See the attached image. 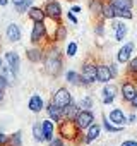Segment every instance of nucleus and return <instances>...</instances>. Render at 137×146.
I'll list each match as a JSON object with an SVG mask.
<instances>
[{"label":"nucleus","mask_w":137,"mask_h":146,"mask_svg":"<svg viewBox=\"0 0 137 146\" xmlns=\"http://www.w3.org/2000/svg\"><path fill=\"white\" fill-rule=\"evenodd\" d=\"M77 50H79V45H77L76 41H68V45L65 46V55H67L68 58H72V57L77 55Z\"/></svg>","instance_id":"7c9ffc66"},{"label":"nucleus","mask_w":137,"mask_h":146,"mask_svg":"<svg viewBox=\"0 0 137 146\" xmlns=\"http://www.w3.org/2000/svg\"><path fill=\"white\" fill-rule=\"evenodd\" d=\"M67 38V26L65 24H58V28H57V31H55V36H53V43L57 41V43H60V41H63Z\"/></svg>","instance_id":"cd10ccee"},{"label":"nucleus","mask_w":137,"mask_h":146,"mask_svg":"<svg viewBox=\"0 0 137 146\" xmlns=\"http://www.w3.org/2000/svg\"><path fill=\"white\" fill-rule=\"evenodd\" d=\"M125 76L127 79H137V57H132L127 64V69H125Z\"/></svg>","instance_id":"b1692460"},{"label":"nucleus","mask_w":137,"mask_h":146,"mask_svg":"<svg viewBox=\"0 0 137 146\" xmlns=\"http://www.w3.org/2000/svg\"><path fill=\"white\" fill-rule=\"evenodd\" d=\"M108 119H110L113 124H117V125H125V124H128V117L125 115V112H123L122 108H113V110L110 112Z\"/></svg>","instance_id":"dca6fc26"},{"label":"nucleus","mask_w":137,"mask_h":146,"mask_svg":"<svg viewBox=\"0 0 137 146\" xmlns=\"http://www.w3.org/2000/svg\"><path fill=\"white\" fill-rule=\"evenodd\" d=\"M101 17L105 21H111V19H117V9L111 2H105V7H103V12H101Z\"/></svg>","instance_id":"393cba45"},{"label":"nucleus","mask_w":137,"mask_h":146,"mask_svg":"<svg viewBox=\"0 0 137 146\" xmlns=\"http://www.w3.org/2000/svg\"><path fill=\"white\" fill-rule=\"evenodd\" d=\"M28 108H29L33 113H40L41 110H46V105H45L43 96H41V95H38V93L31 95V98L28 100Z\"/></svg>","instance_id":"ddd939ff"},{"label":"nucleus","mask_w":137,"mask_h":146,"mask_svg":"<svg viewBox=\"0 0 137 146\" xmlns=\"http://www.w3.org/2000/svg\"><path fill=\"white\" fill-rule=\"evenodd\" d=\"M70 2H77V0H70Z\"/></svg>","instance_id":"864d4df0"},{"label":"nucleus","mask_w":137,"mask_h":146,"mask_svg":"<svg viewBox=\"0 0 137 146\" xmlns=\"http://www.w3.org/2000/svg\"><path fill=\"white\" fill-rule=\"evenodd\" d=\"M135 93H137V84L134 81L127 79L120 84V98L123 100V103H130V100L135 96Z\"/></svg>","instance_id":"423d86ee"},{"label":"nucleus","mask_w":137,"mask_h":146,"mask_svg":"<svg viewBox=\"0 0 137 146\" xmlns=\"http://www.w3.org/2000/svg\"><path fill=\"white\" fill-rule=\"evenodd\" d=\"M135 120H137V115H135V113H130V115H128V124H134Z\"/></svg>","instance_id":"49530a36"},{"label":"nucleus","mask_w":137,"mask_h":146,"mask_svg":"<svg viewBox=\"0 0 137 146\" xmlns=\"http://www.w3.org/2000/svg\"><path fill=\"white\" fill-rule=\"evenodd\" d=\"M70 11H72L74 14H79V12H82V9H81L79 5H72V7H70Z\"/></svg>","instance_id":"a18cd8bd"},{"label":"nucleus","mask_w":137,"mask_h":146,"mask_svg":"<svg viewBox=\"0 0 137 146\" xmlns=\"http://www.w3.org/2000/svg\"><path fill=\"white\" fill-rule=\"evenodd\" d=\"M115 9H117V7H115ZM117 19L130 21V19H134V12H132V11H125V9H117Z\"/></svg>","instance_id":"2f4dec72"},{"label":"nucleus","mask_w":137,"mask_h":146,"mask_svg":"<svg viewBox=\"0 0 137 146\" xmlns=\"http://www.w3.org/2000/svg\"><path fill=\"white\" fill-rule=\"evenodd\" d=\"M132 53H134V43L132 41L123 43V46H120V50L117 52V62L118 64H128V60L132 58Z\"/></svg>","instance_id":"1a4fd4ad"},{"label":"nucleus","mask_w":137,"mask_h":146,"mask_svg":"<svg viewBox=\"0 0 137 146\" xmlns=\"http://www.w3.org/2000/svg\"><path fill=\"white\" fill-rule=\"evenodd\" d=\"M41 124H43V132H45V141L46 143H50L53 137H55V122L48 117V119H45V120H41Z\"/></svg>","instance_id":"aec40b11"},{"label":"nucleus","mask_w":137,"mask_h":146,"mask_svg":"<svg viewBox=\"0 0 137 146\" xmlns=\"http://www.w3.org/2000/svg\"><path fill=\"white\" fill-rule=\"evenodd\" d=\"M93 122H94V115H93L91 110H81V112L77 113V117H76V124H77V127H79L82 132H84Z\"/></svg>","instance_id":"6e6552de"},{"label":"nucleus","mask_w":137,"mask_h":146,"mask_svg":"<svg viewBox=\"0 0 137 146\" xmlns=\"http://www.w3.org/2000/svg\"><path fill=\"white\" fill-rule=\"evenodd\" d=\"M5 62L11 65V69L16 72V74H17V72H19V69H21V57L16 53V52H12V50H9V52H5Z\"/></svg>","instance_id":"a211bd4d"},{"label":"nucleus","mask_w":137,"mask_h":146,"mask_svg":"<svg viewBox=\"0 0 137 146\" xmlns=\"http://www.w3.org/2000/svg\"><path fill=\"white\" fill-rule=\"evenodd\" d=\"M5 36H7V40H9L11 43L19 41V40H21V36H22L21 28H19L16 23H11V24L7 26V29H5Z\"/></svg>","instance_id":"6ab92c4d"},{"label":"nucleus","mask_w":137,"mask_h":146,"mask_svg":"<svg viewBox=\"0 0 137 146\" xmlns=\"http://www.w3.org/2000/svg\"><path fill=\"white\" fill-rule=\"evenodd\" d=\"M101 131H103V125L98 124V122H93V124L84 131V144H89V143L96 141V139L101 136Z\"/></svg>","instance_id":"f8f14e48"},{"label":"nucleus","mask_w":137,"mask_h":146,"mask_svg":"<svg viewBox=\"0 0 137 146\" xmlns=\"http://www.w3.org/2000/svg\"><path fill=\"white\" fill-rule=\"evenodd\" d=\"M51 103H55L57 107H60V108H63V107H67L68 103H72L74 102V98H72V93L68 91L67 88H58V90H55V93L51 95V100H50Z\"/></svg>","instance_id":"20e7f679"},{"label":"nucleus","mask_w":137,"mask_h":146,"mask_svg":"<svg viewBox=\"0 0 137 146\" xmlns=\"http://www.w3.org/2000/svg\"><path fill=\"white\" fill-rule=\"evenodd\" d=\"M110 24H111V29H113V31H117L120 26H123V23H122V21H117V19H111Z\"/></svg>","instance_id":"79ce46f5"},{"label":"nucleus","mask_w":137,"mask_h":146,"mask_svg":"<svg viewBox=\"0 0 137 146\" xmlns=\"http://www.w3.org/2000/svg\"><path fill=\"white\" fill-rule=\"evenodd\" d=\"M45 53H46L45 48H41L40 45H34L33 48H28L26 50V58L31 64H40V62L45 60Z\"/></svg>","instance_id":"9d476101"},{"label":"nucleus","mask_w":137,"mask_h":146,"mask_svg":"<svg viewBox=\"0 0 137 146\" xmlns=\"http://www.w3.org/2000/svg\"><path fill=\"white\" fill-rule=\"evenodd\" d=\"M65 79H67L68 84H72V86H82V76L77 70H67L65 72Z\"/></svg>","instance_id":"5701e85b"},{"label":"nucleus","mask_w":137,"mask_h":146,"mask_svg":"<svg viewBox=\"0 0 137 146\" xmlns=\"http://www.w3.org/2000/svg\"><path fill=\"white\" fill-rule=\"evenodd\" d=\"M9 86H11V81H9L4 74H0V90H4V91H5Z\"/></svg>","instance_id":"4c0bfd02"},{"label":"nucleus","mask_w":137,"mask_h":146,"mask_svg":"<svg viewBox=\"0 0 137 146\" xmlns=\"http://www.w3.org/2000/svg\"><path fill=\"white\" fill-rule=\"evenodd\" d=\"M134 83H135V84H137V79H134Z\"/></svg>","instance_id":"603ef678"},{"label":"nucleus","mask_w":137,"mask_h":146,"mask_svg":"<svg viewBox=\"0 0 137 146\" xmlns=\"http://www.w3.org/2000/svg\"><path fill=\"white\" fill-rule=\"evenodd\" d=\"M101 125H103V129H105L106 132H110V134H117V132H122V131H123V125H117V124H113V122L108 119V115H103V122H101Z\"/></svg>","instance_id":"4be33fe9"},{"label":"nucleus","mask_w":137,"mask_h":146,"mask_svg":"<svg viewBox=\"0 0 137 146\" xmlns=\"http://www.w3.org/2000/svg\"><path fill=\"white\" fill-rule=\"evenodd\" d=\"M120 146H137V141H135V139H127V141H123Z\"/></svg>","instance_id":"37998d69"},{"label":"nucleus","mask_w":137,"mask_h":146,"mask_svg":"<svg viewBox=\"0 0 137 146\" xmlns=\"http://www.w3.org/2000/svg\"><path fill=\"white\" fill-rule=\"evenodd\" d=\"M46 53H45V60H43V65H45V72L51 78H57L60 76V72L63 70V58H62V52L60 48H57L53 43H50L46 48Z\"/></svg>","instance_id":"f257e3e1"},{"label":"nucleus","mask_w":137,"mask_h":146,"mask_svg":"<svg viewBox=\"0 0 137 146\" xmlns=\"http://www.w3.org/2000/svg\"><path fill=\"white\" fill-rule=\"evenodd\" d=\"M11 2L14 4V7H17V5H21V4L24 2V0H11Z\"/></svg>","instance_id":"de8ad7c7"},{"label":"nucleus","mask_w":137,"mask_h":146,"mask_svg":"<svg viewBox=\"0 0 137 146\" xmlns=\"http://www.w3.org/2000/svg\"><path fill=\"white\" fill-rule=\"evenodd\" d=\"M110 2L117 9H125V11H132L134 9V0H110Z\"/></svg>","instance_id":"c85d7f7f"},{"label":"nucleus","mask_w":137,"mask_h":146,"mask_svg":"<svg viewBox=\"0 0 137 146\" xmlns=\"http://www.w3.org/2000/svg\"><path fill=\"white\" fill-rule=\"evenodd\" d=\"M45 41H48V35H46V24L43 23H33V29H31V43L33 45H43Z\"/></svg>","instance_id":"39448f33"},{"label":"nucleus","mask_w":137,"mask_h":146,"mask_svg":"<svg viewBox=\"0 0 137 146\" xmlns=\"http://www.w3.org/2000/svg\"><path fill=\"white\" fill-rule=\"evenodd\" d=\"M65 17H67V21H68V23H72V24H77V16H76V14H74L70 9H68V12L65 14Z\"/></svg>","instance_id":"58836bf2"},{"label":"nucleus","mask_w":137,"mask_h":146,"mask_svg":"<svg viewBox=\"0 0 137 146\" xmlns=\"http://www.w3.org/2000/svg\"><path fill=\"white\" fill-rule=\"evenodd\" d=\"M128 105H130V108H132V110H137V93H135V96L130 100V103H128Z\"/></svg>","instance_id":"c03bdc74"},{"label":"nucleus","mask_w":137,"mask_h":146,"mask_svg":"<svg viewBox=\"0 0 137 146\" xmlns=\"http://www.w3.org/2000/svg\"><path fill=\"white\" fill-rule=\"evenodd\" d=\"M57 132H58V136H62L65 141L74 143L76 146L84 144V134H82V131L77 127L76 120L63 119L60 124H57Z\"/></svg>","instance_id":"f03ea898"},{"label":"nucleus","mask_w":137,"mask_h":146,"mask_svg":"<svg viewBox=\"0 0 137 146\" xmlns=\"http://www.w3.org/2000/svg\"><path fill=\"white\" fill-rule=\"evenodd\" d=\"M33 2H34V0H24L21 5H17V7H14V9H16V12H19V14H28V11L33 7Z\"/></svg>","instance_id":"473e14b6"},{"label":"nucleus","mask_w":137,"mask_h":146,"mask_svg":"<svg viewBox=\"0 0 137 146\" xmlns=\"http://www.w3.org/2000/svg\"><path fill=\"white\" fill-rule=\"evenodd\" d=\"M9 137H11V136H7L5 132L0 131V146H7V144H9Z\"/></svg>","instance_id":"a19ab883"},{"label":"nucleus","mask_w":137,"mask_h":146,"mask_svg":"<svg viewBox=\"0 0 137 146\" xmlns=\"http://www.w3.org/2000/svg\"><path fill=\"white\" fill-rule=\"evenodd\" d=\"M81 76H82V86H86V88L94 84V83H98V64L93 62L91 58H88L82 64Z\"/></svg>","instance_id":"7ed1b4c3"},{"label":"nucleus","mask_w":137,"mask_h":146,"mask_svg":"<svg viewBox=\"0 0 137 146\" xmlns=\"http://www.w3.org/2000/svg\"><path fill=\"white\" fill-rule=\"evenodd\" d=\"M28 19H29L31 23H43V21H46V12H45V9L33 5V7L28 11Z\"/></svg>","instance_id":"f3484780"},{"label":"nucleus","mask_w":137,"mask_h":146,"mask_svg":"<svg viewBox=\"0 0 137 146\" xmlns=\"http://www.w3.org/2000/svg\"><path fill=\"white\" fill-rule=\"evenodd\" d=\"M33 139L36 143H45V132H43V124L41 122L33 124Z\"/></svg>","instance_id":"bb28decb"},{"label":"nucleus","mask_w":137,"mask_h":146,"mask_svg":"<svg viewBox=\"0 0 137 146\" xmlns=\"http://www.w3.org/2000/svg\"><path fill=\"white\" fill-rule=\"evenodd\" d=\"M110 70H111V74H113V79L118 78V62H111L110 64Z\"/></svg>","instance_id":"ea45409f"},{"label":"nucleus","mask_w":137,"mask_h":146,"mask_svg":"<svg viewBox=\"0 0 137 146\" xmlns=\"http://www.w3.org/2000/svg\"><path fill=\"white\" fill-rule=\"evenodd\" d=\"M94 33H96V36H105V19L101 17L98 23H96V26H94Z\"/></svg>","instance_id":"c9c22d12"},{"label":"nucleus","mask_w":137,"mask_h":146,"mask_svg":"<svg viewBox=\"0 0 137 146\" xmlns=\"http://www.w3.org/2000/svg\"><path fill=\"white\" fill-rule=\"evenodd\" d=\"M93 103H94V100L91 96H84V98H81L79 107H81V110H91L93 108Z\"/></svg>","instance_id":"f704fd0d"},{"label":"nucleus","mask_w":137,"mask_h":146,"mask_svg":"<svg viewBox=\"0 0 137 146\" xmlns=\"http://www.w3.org/2000/svg\"><path fill=\"white\" fill-rule=\"evenodd\" d=\"M46 113H48V117H50L55 124H60V122L63 120V108L57 107V105L51 103V102L46 105Z\"/></svg>","instance_id":"2eb2a0df"},{"label":"nucleus","mask_w":137,"mask_h":146,"mask_svg":"<svg viewBox=\"0 0 137 146\" xmlns=\"http://www.w3.org/2000/svg\"><path fill=\"white\" fill-rule=\"evenodd\" d=\"M7 146H22V131H16L14 134H11Z\"/></svg>","instance_id":"c756f323"},{"label":"nucleus","mask_w":137,"mask_h":146,"mask_svg":"<svg viewBox=\"0 0 137 146\" xmlns=\"http://www.w3.org/2000/svg\"><path fill=\"white\" fill-rule=\"evenodd\" d=\"M81 112V107L79 103L72 102V103H68L67 107H63V119H70V120H76L77 113Z\"/></svg>","instance_id":"412c9836"},{"label":"nucleus","mask_w":137,"mask_h":146,"mask_svg":"<svg viewBox=\"0 0 137 146\" xmlns=\"http://www.w3.org/2000/svg\"><path fill=\"white\" fill-rule=\"evenodd\" d=\"M4 62H5V58H0V67L4 65Z\"/></svg>","instance_id":"3c124183"},{"label":"nucleus","mask_w":137,"mask_h":146,"mask_svg":"<svg viewBox=\"0 0 137 146\" xmlns=\"http://www.w3.org/2000/svg\"><path fill=\"white\" fill-rule=\"evenodd\" d=\"M4 96H5V91H4V90H0V103L4 102Z\"/></svg>","instance_id":"8fccbe9b"},{"label":"nucleus","mask_w":137,"mask_h":146,"mask_svg":"<svg viewBox=\"0 0 137 146\" xmlns=\"http://www.w3.org/2000/svg\"><path fill=\"white\" fill-rule=\"evenodd\" d=\"M43 9H45V12H46V17L55 19V21H62L63 12H62V5H60V2H57V0H48Z\"/></svg>","instance_id":"0eeeda50"},{"label":"nucleus","mask_w":137,"mask_h":146,"mask_svg":"<svg viewBox=\"0 0 137 146\" xmlns=\"http://www.w3.org/2000/svg\"><path fill=\"white\" fill-rule=\"evenodd\" d=\"M48 146H67V141H65L62 136H55V137L48 143Z\"/></svg>","instance_id":"e433bc0d"},{"label":"nucleus","mask_w":137,"mask_h":146,"mask_svg":"<svg viewBox=\"0 0 137 146\" xmlns=\"http://www.w3.org/2000/svg\"><path fill=\"white\" fill-rule=\"evenodd\" d=\"M113 81V74L110 70V64H98V83L106 84Z\"/></svg>","instance_id":"4468645a"},{"label":"nucleus","mask_w":137,"mask_h":146,"mask_svg":"<svg viewBox=\"0 0 137 146\" xmlns=\"http://www.w3.org/2000/svg\"><path fill=\"white\" fill-rule=\"evenodd\" d=\"M88 7H89V12H91V14H94V16H99V17H101L103 7H105V2H103V0H89Z\"/></svg>","instance_id":"a878e982"},{"label":"nucleus","mask_w":137,"mask_h":146,"mask_svg":"<svg viewBox=\"0 0 137 146\" xmlns=\"http://www.w3.org/2000/svg\"><path fill=\"white\" fill-rule=\"evenodd\" d=\"M127 33H128V28H127L125 24H123V26H120V28H118V29L115 31V40L122 43V41L125 40V36H127Z\"/></svg>","instance_id":"72a5a7b5"},{"label":"nucleus","mask_w":137,"mask_h":146,"mask_svg":"<svg viewBox=\"0 0 137 146\" xmlns=\"http://www.w3.org/2000/svg\"><path fill=\"white\" fill-rule=\"evenodd\" d=\"M9 2H11V0H0V7H5V5H9Z\"/></svg>","instance_id":"09e8293b"},{"label":"nucleus","mask_w":137,"mask_h":146,"mask_svg":"<svg viewBox=\"0 0 137 146\" xmlns=\"http://www.w3.org/2000/svg\"><path fill=\"white\" fill-rule=\"evenodd\" d=\"M120 93V88L113 83H106L103 88V103L105 105H111L117 98V95Z\"/></svg>","instance_id":"9b49d317"}]
</instances>
